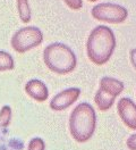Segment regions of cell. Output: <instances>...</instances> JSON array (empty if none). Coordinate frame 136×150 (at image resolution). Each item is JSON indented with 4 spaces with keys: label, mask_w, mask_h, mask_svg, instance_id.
<instances>
[{
    "label": "cell",
    "mask_w": 136,
    "mask_h": 150,
    "mask_svg": "<svg viewBox=\"0 0 136 150\" xmlns=\"http://www.w3.org/2000/svg\"><path fill=\"white\" fill-rule=\"evenodd\" d=\"M116 48V37L109 26L98 25L91 31L86 41V54L97 66L108 63Z\"/></svg>",
    "instance_id": "cell-1"
},
{
    "label": "cell",
    "mask_w": 136,
    "mask_h": 150,
    "mask_svg": "<svg viewBox=\"0 0 136 150\" xmlns=\"http://www.w3.org/2000/svg\"><path fill=\"white\" fill-rule=\"evenodd\" d=\"M97 127V114L87 103L77 105L69 116V131L73 139L80 143L92 138Z\"/></svg>",
    "instance_id": "cell-2"
},
{
    "label": "cell",
    "mask_w": 136,
    "mask_h": 150,
    "mask_svg": "<svg viewBox=\"0 0 136 150\" xmlns=\"http://www.w3.org/2000/svg\"><path fill=\"white\" fill-rule=\"evenodd\" d=\"M45 66L56 74L72 73L77 66V57L72 48L61 42H54L47 46L43 51Z\"/></svg>",
    "instance_id": "cell-3"
},
{
    "label": "cell",
    "mask_w": 136,
    "mask_h": 150,
    "mask_svg": "<svg viewBox=\"0 0 136 150\" xmlns=\"http://www.w3.org/2000/svg\"><path fill=\"white\" fill-rule=\"evenodd\" d=\"M43 42V33L36 26H26L17 30L10 40L11 48L18 52L24 54L40 46Z\"/></svg>",
    "instance_id": "cell-4"
},
{
    "label": "cell",
    "mask_w": 136,
    "mask_h": 150,
    "mask_svg": "<svg viewBox=\"0 0 136 150\" xmlns=\"http://www.w3.org/2000/svg\"><path fill=\"white\" fill-rule=\"evenodd\" d=\"M91 15L98 22L108 24H121L128 17V10L118 4L101 2L91 9Z\"/></svg>",
    "instance_id": "cell-5"
},
{
    "label": "cell",
    "mask_w": 136,
    "mask_h": 150,
    "mask_svg": "<svg viewBox=\"0 0 136 150\" xmlns=\"http://www.w3.org/2000/svg\"><path fill=\"white\" fill-rule=\"evenodd\" d=\"M81 96V89L69 88L57 93L50 101V108L54 112H61L76 103Z\"/></svg>",
    "instance_id": "cell-6"
},
{
    "label": "cell",
    "mask_w": 136,
    "mask_h": 150,
    "mask_svg": "<svg viewBox=\"0 0 136 150\" xmlns=\"http://www.w3.org/2000/svg\"><path fill=\"white\" fill-rule=\"evenodd\" d=\"M117 112L128 129L136 130V103L130 98H121L118 101Z\"/></svg>",
    "instance_id": "cell-7"
},
{
    "label": "cell",
    "mask_w": 136,
    "mask_h": 150,
    "mask_svg": "<svg viewBox=\"0 0 136 150\" xmlns=\"http://www.w3.org/2000/svg\"><path fill=\"white\" fill-rule=\"evenodd\" d=\"M25 92L30 98L37 103H43L49 98V90L47 85L40 80H30L25 84Z\"/></svg>",
    "instance_id": "cell-8"
},
{
    "label": "cell",
    "mask_w": 136,
    "mask_h": 150,
    "mask_svg": "<svg viewBox=\"0 0 136 150\" xmlns=\"http://www.w3.org/2000/svg\"><path fill=\"white\" fill-rule=\"evenodd\" d=\"M124 88H125V85L121 81L113 79V77H110V76H103L100 80L99 90L113 97V98H117L118 96L124 91Z\"/></svg>",
    "instance_id": "cell-9"
},
{
    "label": "cell",
    "mask_w": 136,
    "mask_h": 150,
    "mask_svg": "<svg viewBox=\"0 0 136 150\" xmlns=\"http://www.w3.org/2000/svg\"><path fill=\"white\" fill-rule=\"evenodd\" d=\"M115 100H116V98H113V97H111L109 94L102 92L101 90H98L95 96H94V103L97 105L98 109L101 110V112H107V110H109L113 106Z\"/></svg>",
    "instance_id": "cell-10"
},
{
    "label": "cell",
    "mask_w": 136,
    "mask_h": 150,
    "mask_svg": "<svg viewBox=\"0 0 136 150\" xmlns=\"http://www.w3.org/2000/svg\"><path fill=\"white\" fill-rule=\"evenodd\" d=\"M16 1H17L18 16H19L20 22L28 23L32 18V11H31L28 0H16Z\"/></svg>",
    "instance_id": "cell-11"
},
{
    "label": "cell",
    "mask_w": 136,
    "mask_h": 150,
    "mask_svg": "<svg viewBox=\"0 0 136 150\" xmlns=\"http://www.w3.org/2000/svg\"><path fill=\"white\" fill-rule=\"evenodd\" d=\"M15 68L14 58L7 51L0 50V72L13 71Z\"/></svg>",
    "instance_id": "cell-12"
},
{
    "label": "cell",
    "mask_w": 136,
    "mask_h": 150,
    "mask_svg": "<svg viewBox=\"0 0 136 150\" xmlns=\"http://www.w3.org/2000/svg\"><path fill=\"white\" fill-rule=\"evenodd\" d=\"M11 120V109L9 106H4L0 110V125L6 127L8 126Z\"/></svg>",
    "instance_id": "cell-13"
},
{
    "label": "cell",
    "mask_w": 136,
    "mask_h": 150,
    "mask_svg": "<svg viewBox=\"0 0 136 150\" xmlns=\"http://www.w3.org/2000/svg\"><path fill=\"white\" fill-rule=\"evenodd\" d=\"M27 150H45L44 141L41 138H34L30 141Z\"/></svg>",
    "instance_id": "cell-14"
},
{
    "label": "cell",
    "mask_w": 136,
    "mask_h": 150,
    "mask_svg": "<svg viewBox=\"0 0 136 150\" xmlns=\"http://www.w3.org/2000/svg\"><path fill=\"white\" fill-rule=\"evenodd\" d=\"M63 2L73 10H80L83 7L82 0H63Z\"/></svg>",
    "instance_id": "cell-15"
},
{
    "label": "cell",
    "mask_w": 136,
    "mask_h": 150,
    "mask_svg": "<svg viewBox=\"0 0 136 150\" xmlns=\"http://www.w3.org/2000/svg\"><path fill=\"white\" fill-rule=\"evenodd\" d=\"M127 148L129 150H136V133L132 134L126 141Z\"/></svg>",
    "instance_id": "cell-16"
},
{
    "label": "cell",
    "mask_w": 136,
    "mask_h": 150,
    "mask_svg": "<svg viewBox=\"0 0 136 150\" xmlns=\"http://www.w3.org/2000/svg\"><path fill=\"white\" fill-rule=\"evenodd\" d=\"M129 60L132 63V66L136 69V48L129 51Z\"/></svg>",
    "instance_id": "cell-17"
},
{
    "label": "cell",
    "mask_w": 136,
    "mask_h": 150,
    "mask_svg": "<svg viewBox=\"0 0 136 150\" xmlns=\"http://www.w3.org/2000/svg\"><path fill=\"white\" fill-rule=\"evenodd\" d=\"M87 1H90V2H95V1H98V0H87Z\"/></svg>",
    "instance_id": "cell-18"
}]
</instances>
